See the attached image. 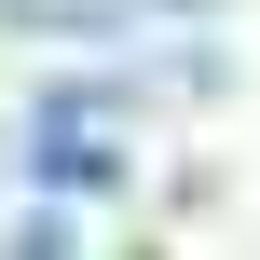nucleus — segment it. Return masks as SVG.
<instances>
[{"instance_id":"f257e3e1","label":"nucleus","mask_w":260,"mask_h":260,"mask_svg":"<svg viewBox=\"0 0 260 260\" xmlns=\"http://www.w3.org/2000/svg\"><path fill=\"white\" fill-rule=\"evenodd\" d=\"M110 82H55L41 96V123H27V178L41 192H110Z\"/></svg>"}]
</instances>
